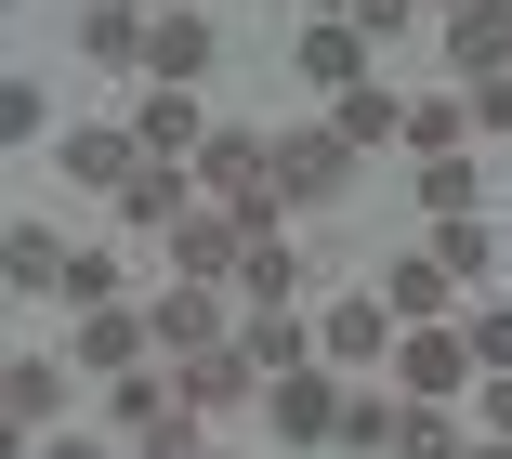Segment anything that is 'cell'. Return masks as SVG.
I'll use <instances>...</instances> for the list:
<instances>
[{"label":"cell","mask_w":512,"mask_h":459,"mask_svg":"<svg viewBox=\"0 0 512 459\" xmlns=\"http://www.w3.org/2000/svg\"><path fill=\"white\" fill-rule=\"evenodd\" d=\"M342 407H355V381H329V355H316V368H289V381H263L276 446H342Z\"/></svg>","instance_id":"obj_1"},{"label":"cell","mask_w":512,"mask_h":459,"mask_svg":"<svg viewBox=\"0 0 512 459\" xmlns=\"http://www.w3.org/2000/svg\"><path fill=\"white\" fill-rule=\"evenodd\" d=\"M224 119H211V105H197V92H171V79H145V105H132V145L158 158V171H197V145H211Z\"/></svg>","instance_id":"obj_2"},{"label":"cell","mask_w":512,"mask_h":459,"mask_svg":"<svg viewBox=\"0 0 512 459\" xmlns=\"http://www.w3.org/2000/svg\"><path fill=\"white\" fill-rule=\"evenodd\" d=\"M342 184H355V145L342 132H276V197L289 210H329Z\"/></svg>","instance_id":"obj_3"},{"label":"cell","mask_w":512,"mask_h":459,"mask_svg":"<svg viewBox=\"0 0 512 459\" xmlns=\"http://www.w3.org/2000/svg\"><path fill=\"white\" fill-rule=\"evenodd\" d=\"M53 420H66V355H14V368H0V433L40 446Z\"/></svg>","instance_id":"obj_4"},{"label":"cell","mask_w":512,"mask_h":459,"mask_svg":"<svg viewBox=\"0 0 512 459\" xmlns=\"http://www.w3.org/2000/svg\"><path fill=\"white\" fill-rule=\"evenodd\" d=\"M394 381L421 394V407H447V394L486 381V368H473V341H460V328H407V341H394Z\"/></svg>","instance_id":"obj_5"},{"label":"cell","mask_w":512,"mask_h":459,"mask_svg":"<svg viewBox=\"0 0 512 459\" xmlns=\"http://www.w3.org/2000/svg\"><path fill=\"white\" fill-rule=\"evenodd\" d=\"M211 66H224V27H211V14H158V27H145V79H171V92H197Z\"/></svg>","instance_id":"obj_6"},{"label":"cell","mask_w":512,"mask_h":459,"mask_svg":"<svg viewBox=\"0 0 512 459\" xmlns=\"http://www.w3.org/2000/svg\"><path fill=\"white\" fill-rule=\"evenodd\" d=\"M289 66H302V79H316V92L342 105V92L368 79V27H355V14H316V27H302V40H289Z\"/></svg>","instance_id":"obj_7"},{"label":"cell","mask_w":512,"mask_h":459,"mask_svg":"<svg viewBox=\"0 0 512 459\" xmlns=\"http://www.w3.org/2000/svg\"><path fill=\"white\" fill-rule=\"evenodd\" d=\"M66 237H53V223H0V276H14V302H66Z\"/></svg>","instance_id":"obj_8"},{"label":"cell","mask_w":512,"mask_h":459,"mask_svg":"<svg viewBox=\"0 0 512 459\" xmlns=\"http://www.w3.org/2000/svg\"><path fill=\"white\" fill-rule=\"evenodd\" d=\"M407 105H421V92H394V79H355V92L329 105V132H342L355 158H381V145H407Z\"/></svg>","instance_id":"obj_9"},{"label":"cell","mask_w":512,"mask_h":459,"mask_svg":"<svg viewBox=\"0 0 512 459\" xmlns=\"http://www.w3.org/2000/svg\"><path fill=\"white\" fill-rule=\"evenodd\" d=\"M53 158H66V184H79V197H132V171H145V145H132V119H119V132H66Z\"/></svg>","instance_id":"obj_10"},{"label":"cell","mask_w":512,"mask_h":459,"mask_svg":"<svg viewBox=\"0 0 512 459\" xmlns=\"http://www.w3.org/2000/svg\"><path fill=\"white\" fill-rule=\"evenodd\" d=\"M145 355H158V328H145L132 302H106V315H79V368H92V381H132Z\"/></svg>","instance_id":"obj_11"},{"label":"cell","mask_w":512,"mask_h":459,"mask_svg":"<svg viewBox=\"0 0 512 459\" xmlns=\"http://www.w3.org/2000/svg\"><path fill=\"white\" fill-rule=\"evenodd\" d=\"M145 328H158V355H211V341H237V315H224V289H197V276H184V289H171V302H158Z\"/></svg>","instance_id":"obj_12"},{"label":"cell","mask_w":512,"mask_h":459,"mask_svg":"<svg viewBox=\"0 0 512 459\" xmlns=\"http://www.w3.org/2000/svg\"><path fill=\"white\" fill-rule=\"evenodd\" d=\"M447 289H460V276L434 263V237H421V250H394V263H381V302H394V328H434V315H447Z\"/></svg>","instance_id":"obj_13"},{"label":"cell","mask_w":512,"mask_h":459,"mask_svg":"<svg viewBox=\"0 0 512 459\" xmlns=\"http://www.w3.org/2000/svg\"><path fill=\"white\" fill-rule=\"evenodd\" d=\"M316 341H329V368H381V355H394V302H381V289H355V302H329V328H316Z\"/></svg>","instance_id":"obj_14"},{"label":"cell","mask_w":512,"mask_h":459,"mask_svg":"<svg viewBox=\"0 0 512 459\" xmlns=\"http://www.w3.org/2000/svg\"><path fill=\"white\" fill-rule=\"evenodd\" d=\"M434 40H447L460 79H499V66H512V0H473V14H447Z\"/></svg>","instance_id":"obj_15"},{"label":"cell","mask_w":512,"mask_h":459,"mask_svg":"<svg viewBox=\"0 0 512 459\" xmlns=\"http://www.w3.org/2000/svg\"><path fill=\"white\" fill-rule=\"evenodd\" d=\"M237 355H250L263 381H289V368H316V355H329V341H316V328H302V315L276 302V315H237Z\"/></svg>","instance_id":"obj_16"},{"label":"cell","mask_w":512,"mask_h":459,"mask_svg":"<svg viewBox=\"0 0 512 459\" xmlns=\"http://www.w3.org/2000/svg\"><path fill=\"white\" fill-rule=\"evenodd\" d=\"M171 368H184V407H197V420H211V407H250V394H263V368L237 355V341H211V355H171Z\"/></svg>","instance_id":"obj_17"},{"label":"cell","mask_w":512,"mask_h":459,"mask_svg":"<svg viewBox=\"0 0 512 459\" xmlns=\"http://www.w3.org/2000/svg\"><path fill=\"white\" fill-rule=\"evenodd\" d=\"M237 302H250V315L302 302V237H289V223H276V237H250V263H237Z\"/></svg>","instance_id":"obj_18"},{"label":"cell","mask_w":512,"mask_h":459,"mask_svg":"<svg viewBox=\"0 0 512 459\" xmlns=\"http://www.w3.org/2000/svg\"><path fill=\"white\" fill-rule=\"evenodd\" d=\"M145 27H158V14H132V0H92V14H79V66H132V79H145Z\"/></svg>","instance_id":"obj_19"},{"label":"cell","mask_w":512,"mask_h":459,"mask_svg":"<svg viewBox=\"0 0 512 459\" xmlns=\"http://www.w3.org/2000/svg\"><path fill=\"white\" fill-rule=\"evenodd\" d=\"M407 158H473V92H421L407 105Z\"/></svg>","instance_id":"obj_20"},{"label":"cell","mask_w":512,"mask_h":459,"mask_svg":"<svg viewBox=\"0 0 512 459\" xmlns=\"http://www.w3.org/2000/svg\"><path fill=\"white\" fill-rule=\"evenodd\" d=\"M119 210H132V237H171V223H184V210H197V171H158V158H145V171H132V197H119Z\"/></svg>","instance_id":"obj_21"},{"label":"cell","mask_w":512,"mask_h":459,"mask_svg":"<svg viewBox=\"0 0 512 459\" xmlns=\"http://www.w3.org/2000/svg\"><path fill=\"white\" fill-rule=\"evenodd\" d=\"M106 407H119V433H158V420L184 407V368H158V355H145V368H132V381H119Z\"/></svg>","instance_id":"obj_22"},{"label":"cell","mask_w":512,"mask_h":459,"mask_svg":"<svg viewBox=\"0 0 512 459\" xmlns=\"http://www.w3.org/2000/svg\"><path fill=\"white\" fill-rule=\"evenodd\" d=\"M460 446H473V433H460L447 407H421V394L394 407V459H460Z\"/></svg>","instance_id":"obj_23"},{"label":"cell","mask_w":512,"mask_h":459,"mask_svg":"<svg viewBox=\"0 0 512 459\" xmlns=\"http://www.w3.org/2000/svg\"><path fill=\"white\" fill-rule=\"evenodd\" d=\"M434 263H447L460 289H486V276H499V250H486V210H460V223H434Z\"/></svg>","instance_id":"obj_24"},{"label":"cell","mask_w":512,"mask_h":459,"mask_svg":"<svg viewBox=\"0 0 512 459\" xmlns=\"http://www.w3.org/2000/svg\"><path fill=\"white\" fill-rule=\"evenodd\" d=\"M421 210H434V223L486 210V171H473V158H421Z\"/></svg>","instance_id":"obj_25"},{"label":"cell","mask_w":512,"mask_h":459,"mask_svg":"<svg viewBox=\"0 0 512 459\" xmlns=\"http://www.w3.org/2000/svg\"><path fill=\"white\" fill-rule=\"evenodd\" d=\"M460 341H473V368L499 381V368H512V289H499V302H473V315H460Z\"/></svg>","instance_id":"obj_26"},{"label":"cell","mask_w":512,"mask_h":459,"mask_svg":"<svg viewBox=\"0 0 512 459\" xmlns=\"http://www.w3.org/2000/svg\"><path fill=\"white\" fill-rule=\"evenodd\" d=\"M342 446H368V459H394V394H368V381H355V407H342Z\"/></svg>","instance_id":"obj_27"},{"label":"cell","mask_w":512,"mask_h":459,"mask_svg":"<svg viewBox=\"0 0 512 459\" xmlns=\"http://www.w3.org/2000/svg\"><path fill=\"white\" fill-rule=\"evenodd\" d=\"M106 302H119V263L79 250V263H66V315H106Z\"/></svg>","instance_id":"obj_28"},{"label":"cell","mask_w":512,"mask_h":459,"mask_svg":"<svg viewBox=\"0 0 512 459\" xmlns=\"http://www.w3.org/2000/svg\"><path fill=\"white\" fill-rule=\"evenodd\" d=\"M0 132L40 145V132H53V92H40V79H14V92H0Z\"/></svg>","instance_id":"obj_29"},{"label":"cell","mask_w":512,"mask_h":459,"mask_svg":"<svg viewBox=\"0 0 512 459\" xmlns=\"http://www.w3.org/2000/svg\"><path fill=\"white\" fill-rule=\"evenodd\" d=\"M355 27L368 40H407V27H434V0H355Z\"/></svg>","instance_id":"obj_30"},{"label":"cell","mask_w":512,"mask_h":459,"mask_svg":"<svg viewBox=\"0 0 512 459\" xmlns=\"http://www.w3.org/2000/svg\"><path fill=\"white\" fill-rule=\"evenodd\" d=\"M460 92H473V132H512V66L499 79H460Z\"/></svg>","instance_id":"obj_31"},{"label":"cell","mask_w":512,"mask_h":459,"mask_svg":"<svg viewBox=\"0 0 512 459\" xmlns=\"http://www.w3.org/2000/svg\"><path fill=\"white\" fill-rule=\"evenodd\" d=\"M40 459H119V446H92V433H53V446H40Z\"/></svg>","instance_id":"obj_32"},{"label":"cell","mask_w":512,"mask_h":459,"mask_svg":"<svg viewBox=\"0 0 512 459\" xmlns=\"http://www.w3.org/2000/svg\"><path fill=\"white\" fill-rule=\"evenodd\" d=\"M486 433H512V368H499V381H486Z\"/></svg>","instance_id":"obj_33"},{"label":"cell","mask_w":512,"mask_h":459,"mask_svg":"<svg viewBox=\"0 0 512 459\" xmlns=\"http://www.w3.org/2000/svg\"><path fill=\"white\" fill-rule=\"evenodd\" d=\"M460 459H512V433H486V446H460Z\"/></svg>","instance_id":"obj_34"},{"label":"cell","mask_w":512,"mask_h":459,"mask_svg":"<svg viewBox=\"0 0 512 459\" xmlns=\"http://www.w3.org/2000/svg\"><path fill=\"white\" fill-rule=\"evenodd\" d=\"M132 14H184V0H132Z\"/></svg>","instance_id":"obj_35"},{"label":"cell","mask_w":512,"mask_h":459,"mask_svg":"<svg viewBox=\"0 0 512 459\" xmlns=\"http://www.w3.org/2000/svg\"><path fill=\"white\" fill-rule=\"evenodd\" d=\"M447 14H473V0H434V27H447Z\"/></svg>","instance_id":"obj_36"},{"label":"cell","mask_w":512,"mask_h":459,"mask_svg":"<svg viewBox=\"0 0 512 459\" xmlns=\"http://www.w3.org/2000/svg\"><path fill=\"white\" fill-rule=\"evenodd\" d=\"M197 459H237V446H197Z\"/></svg>","instance_id":"obj_37"}]
</instances>
